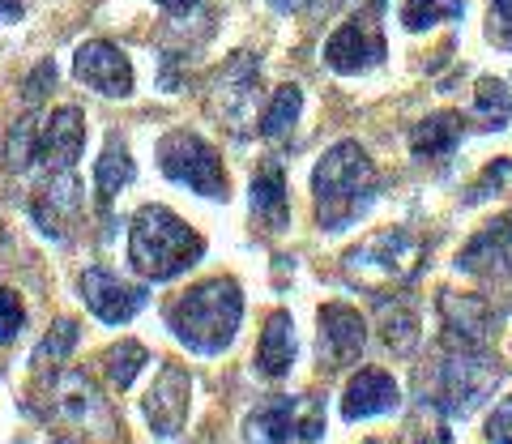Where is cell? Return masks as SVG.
I'll use <instances>...</instances> for the list:
<instances>
[{
  "label": "cell",
  "mask_w": 512,
  "mask_h": 444,
  "mask_svg": "<svg viewBox=\"0 0 512 444\" xmlns=\"http://www.w3.org/2000/svg\"><path fill=\"white\" fill-rule=\"evenodd\" d=\"M239 316H244V295H239L235 278H210L201 287L184 291L167 308V325L188 351L218 355L235 342Z\"/></svg>",
  "instance_id": "6da1fadb"
},
{
  "label": "cell",
  "mask_w": 512,
  "mask_h": 444,
  "mask_svg": "<svg viewBox=\"0 0 512 444\" xmlns=\"http://www.w3.org/2000/svg\"><path fill=\"white\" fill-rule=\"evenodd\" d=\"M316 218L329 231H346L376 197V167L359 141H338L312 171Z\"/></svg>",
  "instance_id": "7a4b0ae2"
},
{
  "label": "cell",
  "mask_w": 512,
  "mask_h": 444,
  "mask_svg": "<svg viewBox=\"0 0 512 444\" xmlns=\"http://www.w3.org/2000/svg\"><path fill=\"white\" fill-rule=\"evenodd\" d=\"M205 252V240L188 227L180 214H171L167 205H141L128 231V261L141 278L167 282L180 278L188 265H197Z\"/></svg>",
  "instance_id": "3957f363"
},
{
  "label": "cell",
  "mask_w": 512,
  "mask_h": 444,
  "mask_svg": "<svg viewBox=\"0 0 512 444\" xmlns=\"http://www.w3.org/2000/svg\"><path fill=\"white\" fill-rule=\"evenodd\" d=\"M325 436V402L303 398H269L248 415L252 444H316Z\"/></svg>",
  "instance_id": "277c9868"
},
{
  "label": "cell",
  "mask_w": 512,
  "mask_h": 444,
  "mask_svg": "<svg viewBox=\"0 0 512 444\" xmlns=\"http://www.w3.org/2000/svg\"><path fill=\"white\" fill-rule=\"evenodd\" d=\"M423 261V240L410 235L402 227H389L372 235L367 244H359L355 252L346 257L350 278L367 282V287H389V282H406L414 269Z\"/></svg>",
  "instance_id": "5b68a950"
},
{
  "label": "cell",
  "mask_w": 512,
  "mask_h": 444,
  "mask_svg": "<svg viewBox=\"0 0 512 444\" xmlns=\"http://www.w3.org/2000/svg\"><path fill=\"white\" fill-rule=\"evenodd\" d=\"M158 167H163L167 180L192 188V193L227 201V171L218 163V150L210 141H201L197 133L163 137V146H158Z\"/></svg>",
  "instance_id": "8992f818"
},
{
  "label": "cell",
  "mask_w": 512,
  "mask_h": 444,
  "mask_svg": "<svg viewBox=\"0 0 512 444\" xmlns=\"http://www.w3.org/2000/svg\"><path fill=\"white\" fill-rule=\"evenodd\" d=\"M495 385H500V372L487 368L483 359L453 355V359L440 363V380H436V398H431V406H440L444 415H461V419H466Z\"/></svg>",
  "instance_id": "52a82bcc"
},
{
  "label": "cell",
  "mask_w": 512,
  "mask_h": 444,
  "mask_svg": "<svg viewBox=\"0 0 512 444\" xmlns=\"http://www.w3.org/2000/svg\"><path fill=\"white\" fill-rule=\"evenodd\" d=\"M73 73H77V82L99 90L103 99H128V94H133V65H128V56L107 39H90L77 47Z\"/></svg>",
  "instance_id": "ba28073f"
},
{
  "label": "cell",
  "mask_w": 512,
  "mask_h": 444,
  "mask_svg": "<svg viewBox=\"0 0 512 444\" xmlns=\"http://www.w3.org/2000/svg\"><path fill=\"white\" fill-rule=\"evenodd\" d=\"M82 299H86V308L99 316V321L107 325H124V321H133V316L146 308V287H133V282H124L120 274H111V269H86L82 274Z\"/></svg>",
  "instance_id": "9c48e42d"
},
{
  "label": "cell",
  "mask_w": 512,
  "mask_h": 444,
  "mask_svg": "<svg viewBox=\"0 0 512 444\" xmlns=\"http://www.w3.org/2000/svg\"><path fill=\"white\" fill-rule=\"evenodd\" d=\"M86 150V116L77 107L52 111V120L43 124V133L35 137V158L52 171V176H69L73 163Z\"/></svg>",
  "instance_id": "30bf717a"
},
{
  "label": "cell",
  "mask_w": 512,
  "mask_h": 444,
  "mask_svg": "<svg viewBox=\"0 0 512 444\" xmlns=\"http://www.w3.org/2000/svg\"><path fill=\"white\" fill-rule=\"evenodd\" d=\"M56 419L60 423H73V432H94V436H111L116 432V419H111V410L103 406V398L94 393V385L86 376H60L56 380Z\"/></svg>",
  "instance_id": "8fae6325"
},
{
  "label": "cell",
  "mask_w": 512,
  "mask_h": 444,
  "mask_svg": "<svg viewBox=\"0 0 512 444\" xmlns=\"http://www.w3.org/2000/svg\"><path fill=\"white\" fill-rule=\"evenodd\" d=\"M380 60H384V35L376 22L355 18V22L333 30L325 43V65L338 73H367V69H376Z\"/></svg>",
  "instance_id": "7c38bea8"
},
{
  "label": "cell",
  "mask_w": 512,
  "mask_h": 444,
  "mask_svg": "<svg viewBox=\"0 0 512 444\" xmlns=\"http://www.w3.org/2000/svg\"><path fill=\"white\" fill-rule=\"evenodd\" d=\"M367 325L355 308L346 304H325L320 308V359H329V368H350L363 355Z\"/></svg>",
  "instance_id": "4fadbf2b"
},
{
  "label": "cell",
  "mask_w": 512,
  "mask_h": 444,
  "mask_svg": "<svg viewBox=\"0 0 512 444\" xmlns=\"http://www.w3.org/2000/svg\"><path fill=\"white\" fill-rule=\"evenodd\" d=\"M188 393H192V380L184 368H175L167 363L163 372H158L150 398H146V419L158 436H175L184 427V415H188Z\"/></svg>",
  "instance_id": "5bb4252c"
},
{
  "label": "cell",
  "mask_w": 512,
  "mask_h": 444,
  "mask_svg": "<svg viewBox=\"0 0 512 444\" xmlns=\"http://www.w3.org/2000/svg\"><path fill=\"white\" fill-rule=\"evenodd\" d=\"M402 406V389L397 380L380 368H367L346 385V398H342V415L355 423V419H372V415H389V410Z\"/></svg>",
  "instance_id": "9a60e30c"
},
{
  "label": "cell",
  "mask_w": 512,
  "mask_h": 444,
  "mask_svg": "<svg viewBox=\"0 0 512 444\" xmlns=\"http://www.w3.org/2000/svg\"><path fill=\"white\" fill-rule=\"evenodd\" d=\"M457 269H466V274H512V218H500L487 231H478L461 248Z\"/></svg>",
  "instance_id": "2e32d148"
},
{
  "label": "cell",
  "mask_w": 512,
  "mask_h": 444,
  "mask_svg": "<svg viewBox=\"0 0 512 444\" xmlns=\"http://www.w3.org/2000/svg\"><path fill=\"white\" fill-rule=\"evenodd\" d=\"M295 368V321L291 312H274L269 325L261 333V346H256V372L265 380H282Z\"/></svg>",
  "instance_id": "e0dca14e"
},
{
  "label": "cell",
  "mask_w": 512,
  "mask_h": 444,
  "mask_svg": "<svg viewBox=\"0 0 512 444\" xmlns=\"http://www.w3.org/2000/svg\"><path fill=\"white\" fill-rule=\"evenodd\" d=\"M252 214L265 222L269 231H282L291 222V197H286V176L278 163H265L252 176Z\"/></svg>",
  "instance_id": "ac0fdd59"
},
{
  "label": "cell",
  "mask_w": 512,
  "mask_h": 444,
  "mask_svg": "<svg viewBox=\"0 0 512 444\" xmlns=\"http://www.w3.org/2000/svg\"><path fill=\"white\" fill-rule=\"evenodd\" d=\"M461 124L466 120H461L457 111H436V116H427L423 124H414V133H410L414 158H448L461 141Z\"/></svg>",
  "instance_id": "d6986e66"
},
{
  "label": "cell",
  "mask_w": 512,
  "mask_h": 444,
  "mask_svg": "<svg viewBox=\"0 0 512 444\" xmlns=\"http://www.w3.org/2000/svg\"><path fill=\"white\" fill-rule=\"evenodd\" d=\"M444 321H448V333L461 338V346H478L487 342V329H491V312L483 299H470V295H448L444 299Z\"/></svg>",
  "instance_id": "ffe728a7"
},
{
  "label": "cell",
  "mask_w": 512,
  "mask_h": 444,
  "mask_svg": "<svg viewBox=\"0 0 512 444\" xmlns=\"http://www.w3.org/2000/svg\"><path fill=\"white\" fill-rule=\"evenodd\" d=\"M124 184H133V158H128V146H124V141L111 137V141H107V150H103V158L94 163V193H99V201L107 205Z\"/></svg>",
  "instance_id": "44dd1931"
},
{
  "label": "cell",
  "mask_w": 512,
  "mask_h": 444,
  "mask_svg": "<svg viewBox=\"0 0 512 444\" xmlns=\"http://www.w3.org/2000/svg\"><path fill=\"white\" fill-rule=\"evenodd\" d=\"M512 120V94L504 82L495 77H483L478 82V99H474V124L478 129H508Z\"/></svg>",
  "instance_id": "7402d4cb"
},
{
  "label": "cell",
  "mask_w": 512,
  "mask_h": 444,
  "mask_svg": "<svg viewBox=\"0 0 512 444\" xmlns=\"http://www.w3.org/2000/svg\"><path fill=\"white\" fill-rule=\"evenodd\" d=\"M299 107H303V90L299 86H278L274 99H269V107H265V116H261V133L282 137L299 120Z\"/></svg>",
  "instance_id": "603a6c76"
},
{
  "label": "cell",
  "mask_w": 512,
  "mask_h": 444,
  "mask_svg": "<svg viewBox=\"0 0 512 444\" xmlns=\"http://www.w3.org/2000/svg\"><path fill=\"white\" fill-rule=\"evenodd\" d=\"M466 13V0H406L402 5V26L406 30H427L436 22L461 18Z\"/></svg>",
  "instance_id": "cb8c5ba5"
},
{
  "label": "cell",
  "mask_w": 512,
  "mask_h": 444,
  "mask_svg": "<svg viewBox=\"0 0 512 444\" xmlns=\"http://www.w3.org/2000/svg\"><path fill=\"white\" fill-rule=\"evenodd\" d=\"M146 363H150L146 346L120 342V346H111V351H107V380H111L116 389H128V385H133V376L146 368Z\"/></svg>",
  "instance_id": "d4e9b609"
},
{
  "label": "cell",
  "mask_w": 512,
  "mask_h": 444,
  "mask_svg": "<svg viewBox=\"0 0 512 444\" xmlns=\"http://www.w3.org/2000/svg\"><path fill=\"white\" fill-rule=\"evenodd\" d=\"M73 346H77V325H73V321H56V329L39 342L35 368H47V363H64V355H69Z\"/></svg>",
  "instance_id": "484cf974"
},
{
  "label": "cell",
  "mask_w": 512,
  "mask_h": 444,
  "mask_svg": "<svg viewBox=\"0 0 512 444\" xmlns=\"http://www.w3.org/2000/svg\"><path fill=\"white\" fill-rule=\"evenodd\" d=\"M26 325V308H22V299L13 295L9 287H0V342H13L22 333Z\"/></svg>",
  "instance_id": "4316f807"
},
{
  "label": "cell",
  "mask_w": 512,
  "mask_h": 444,
  "mask_svg": "<svg viewBox=\"0 0 512 444\" xmlns=\"http://www.w3.org/2000/svg\"><path fill=\"white\" fill-rule=\"evenodd\" d=\"M508 180H512V158H500V163H491V167L483 171V180H478V184L470 188V201L491 197V188H504Z\"/></svg>",
  "instance_id": "83f0119b"
},
{
  "label": "cell",
  "mask_w": 512,
  "mask_h": 444,
  "mask_svg": "<svg viewBox=\"0 0 512 444\" xmlns=\"http://www.w3.org/2000/svg\"><path fill=\"white\" fill-rule=\"evenodd\" d=\"M487 440L491 444H512V398L495 406V415L487 419Z\"/></svg>",
  "instance_id": "f1b7e54d"
},
{
  "label": "cell",
  "mask_w": 512,
  "mask_h": 444,
  "mask_svg": "<svg viewBox=\"0 0 512 444\" xmlns=\"http://www.w3.org/2000/svg\"><path fill=\"white\" fill-rule=\"evenodd\" d=\"M423 419H427V427L423 423H414V436H419V444H453V436L444 432V423L436 419V406H427L423 402Z\"/></svg>",
  "instance_id": "f546056e"
},
{
  "label": "cell",
  "mask_w": 512,
  "mask_h": 444,
  "mask_svg": "<svg viewBox=\"0 0 512 444\" xmlns=\"http://www.w3.org/2000/svg\"><path fill=\"white\" fill-rule=\"evenodd\" d=\"M47 82H56V69H52V65H39V73L26 82V99H30V103H39L43 94H47V90H43Z\"/></svg>",
  "instance_id": "4dcf8cb0"
},
{
  "label": "cell",
  "mask_w": 512,
  "mask_h": 444,
  "mask_svg": "<svg viewBox=\"0 0 512 444\" xmlns=\"http://www.w3.org/2000/svg\"><path fill=\"white\" fill-rule=\"evenodd\" d=\"M22 18V0H0V22H18Z\"/></svg>",
  "instance_id": "1f68e13d"
},
{
  "label": "cell",
  "mask_w": 512,
  "mask_h": 444,
  "mask_svg": "<svg viewBox=\"0 0 512 444\" xmlns=\"http://www.w3.org/2000/svg\"><path fill=\"white\" fill-rule=\"evenodd\" d=\"M158 5H163L167 13H188V9H197L201 0H158Z\"/></svg>",
  "instance_id": "d6a6232c"
},
{
  "label": "cell",
  "mask_w": 512,
  "mask_h": 444,
  "mask_svg": "<svg viewBox=\"0 0 512 444\" xmlns=\"http://www.w3.org/2000/svg\"><path fill=\"white\" fill-rule=\"evenodd\" d=\"M491 5H495V13H500V22L512 26V0H491Z\"/></svg>",
  "instance_id": "836d02e7"
},
{
  "label": "cell",
  "mask_w": 512,
  "mask_h": 444,
  "mask_svg": "<svg viewBox=\"0 0 512 444\" xmlns=\"http://www.w3.org/2000/svg\"><path fill=\"white\" fill-rule=\"evenodd\" d=\"M274 5H278V9H286V5H295V0H274Z\"/></svg>",
  "instance_id": "e575fe53"
}]
</instances>
